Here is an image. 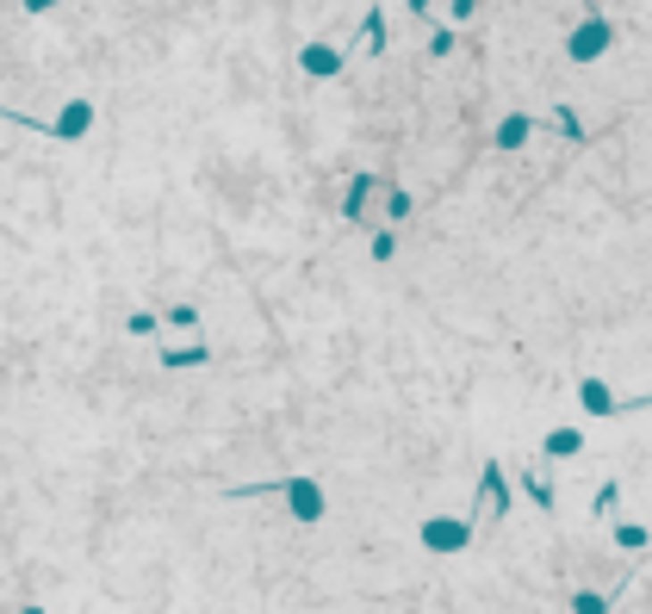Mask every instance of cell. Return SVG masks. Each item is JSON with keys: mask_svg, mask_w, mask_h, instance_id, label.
<instances>
[{"mask_svg": "<svg viewBox=\"0 0 652 614\" xmlns=\"http://www.w3.org/2000/svg\"><path fill=\"white\" fill-rule=\"evenodd\" d=\"M44 130H50V137H63V143L88 137V130H94V100H69V112H56Z\"/></svg>", "mask_w": 652, "mask_h": 614, "instance_id": "obj_4", "label": "cell"}, {"mask_svg": "<svg viewBox=\"0 0 652 614\" xmlns=\"http://www.w3.org/2000/svg\"><path fill=\"white\" fill-rule=\"evenodd\" d=\"M479 491H485V509H491V515H504V509H510V485H504V466H497V460L485 466Z\"/></svg>", "mask_w": 652, "mask_h": 614, "instance_id": "obj_7", "label": "cell"}, {"mask_svg": "<svg viewBox=\"0 0 652 614\" xmlns=\"http://www.w3.org/2000/svg\"><path fill=\"white\" fill-rule=\"evenodd\" d=\"M298 69L317 75V81H323V75H342V50H336V44H305V50H298Z\"/></svg>", "mask_w": 652, "mask_h": 614, "instance_id": "obj_6", "label": "cell"}, {"mask_svg": "<svg viewBox=\"0 0 652 614\" xmlns=\"http://www.w3.org/2000/svg\"><path fill=\"white\" fill-rule=\"evenodd\" d=\"M386 212H391V218H410V193H397V187H391V193H386Z\"/></svg>", "mask_w": 652, "mask_h": 614, "instance_id": "obj_20", "label": "cell"}, {"mask_svg": "<svg viewBox=\"0 0 652 614\" xmlns=\"http://www.w3.org/2000/svg\"><path fill=\"white\" fill-rule=\"evenodd\" d=\"M447 50H454V25H441V31L429 37V56H447Z\"/></svg>", "mask_w": 652, "mask_h": 614, "instance_id": "obj_17", "label": "cell"}, {"mask_svg": "<svg viewBox=\"0 0 652 614\" xmlns=\"http://www.w3.org/2000/svg\"><path fill=\"white\" fill-rule=\"evenodd\" d=\"M528 130H534V124L522 119V112H516V119H504V124H497V149H522V143H528Z\"/></svg>", "mask_w": 652, "mask_h": 614, "instance_id": "obj_12", "label": "cell"}, {"mask_svg": "<svg viewBox=\"0 0 652 614\" xmlns=\"http://www.w3.org/2000/svg\"><path fill=\"white\" fill-rule=\"evenodd\" d=\"M373 193H380V180H373V174H355V180H348V199H342V212H348V218H361Z\"/></svg>", "mask_w": 652, "mask_h": 614, "instance_id": "obj_9", "label": "cell"}, {"mask_svg": "<svg viewBox=\"0 0 652 614\" xmlns=\"http://www.w3.org/2000/svg\"><path fill=\"white\" fill-rule=\"evenodd\" d=\"M212 361V348L205 342H187V348H162V367L168 372H180V367H205Z\"/></svg>", "mask_w": 652, "mask_h": 614, "instance_id": "obj_8", "label": "cell"}, {"mask_svg": "<svg viewBox=\"0 0 652 614\" xmlns=\"http://www.w3.org/2000/svg\"><path fill=\"white\" fill-rule=\"evenodd\" d=\"M280 491L292 496V515H298V521H317V515H323V491H317V478H286Z\"/></svg>", "mask_w": 652, "mask_h": 614, "instance_id": "obj_5", "label": "cell"}, {"mask_svg": "<svg viewBox=\"0 0 652 614\" xmlns=\"http://www.w3.org/2000/svg\"><path fill=\"white\" fill-rule=\"evenodd\" d=\"M578 403H584L590 416H628V410H652V397H615L603 378H584V385H578Z\"/></svg>", "mask_w": 652, "mask_h": 614, "instance_id": "obj_2", "label": "cell"}, {"mask_svg": "<svg viewBox=\"0 0 652 614\" xmlns=\"http://www.w3.org/2000/svg\"><path fill=\"white\" fill-rule=\"evenodd\" d=\"M572 602H578V614H603V609H609V602H603V596H597V590H578V596H572Z\"/></svg>", "mask_w": 652, "mask_h": 614, "instance_id": "obj_16", "label": "cell"}, {"mask_svg": "<svg viewBox=\"0 0 652 614\" xmlns=\"http://www.w3.org/2000/svg\"><path fill=\"white\" fill-rule=\"evenodd\" d=\"M168 329H199V311H193V304H174V311H168Z\"/></svg>", "mask_w": 652, "mask_h": 614, "instance_id": "obj_15", "label": "cell"}, {"mask_svg": "<svg viewBox=\"0 0 652 614\" xmlns=\"http://www.w3.org/2000/svg\"><path fill=\"white\" fill-rule=\"evenodd\" d=\"M615 540H622L628 552H640V546H647V527H615Z\"/></svg>", "mask_w": 652, "mask_h": 614, "instance_id": "obj_18", "label": "cell"}, {"mask_svg": "<svg viewBox=\"0 0 652 614\" xmlns=\"http://www.w3.org/2000/svg\"><path fill=\"white\" fill-rule=\"evenodd\" d=\"M522 485H528V496H534V502H540V509H553V485H547V478H540V472H528V478H522Z\"/></svg>", "mask_w": 652, "mask_h": 614, "instance_id": "obj_14", "label": "cell"}, {"mask_svg": "<svg viewBox=\"0 0 652 614\" xmlns=\"http://www.w3.org/2000/svg\"><path fill=\"white\" fill-rule=\"evenodd\" d=\"M361 44H367L373 56L386 50V12H380V6H367V19H361Z\"/></svg>", "mask_w": 652, "mask_h": 614, "instance_id": "obj_11", "label": "cell"}, {"mask_svg": "<svg viewBox=\"0 0 652 614\" xmlns=\"http://www.w3.org/2000/svg\"><path fill=\"white\" fill-rule=\"evenodd\" d=\"M50 6H63V0H25V12H50Z\"/></svg>", "mask_w": 652, "mask_h": 614, "instance_id": "obj_24", "label": "cell"}, {"mask_svg": "<svg viewBox=\"0 0 652 614\" xmlns=\"http://www.w3.org/2000/svg\"><path fill=\"white\" fill-rule=\"evenodd\" d=\"M422 546H429V552H466V546H472V515H466V521L429 515V521H422Z\"/></svg>", "mask_w": 652, "mask_h": 614, "instance_id": "obj_1", "label": "cell"}, {"mask_svg": "<svg viewBox=\"0 0 652 614\" xmlns=\"http://www.w3.org/2000/svg\"><path fill=\"white\" fill-rule=\"evenodd\" d=\"M615 496H622V491H615V478H609V485L597 491V502H590V509H597V515H609V509H615Z\"/></svg>", "mask_w": 652, "mask_h": 614, "instance_id": "obj_21", "label": "cell"}, {"mask_svg": "<svg viewBox=\"0 0 652 614\" xmlns=\"http://www.w3.org/2000/svg\"><path fill=\"white\" fill-rule=\"evenodd\" d=\"M125 329H130V336H155V317H149V311H137Z\"/></svg>", "mask_w": 652, "mask_h": 614, "instance_id": "obj_23", "label": "cell"}, {"mask_svg": "<svg viewBox=\"0 0 652 614\" xmlns=\"http://www.w3.org/2000/svg\"><path fill=\"white\" fill-rule=\"evenodd\" d=\"M472 6H479V0H447V19H454V25H466V19H472Z\"/></svg>", "mask_w": 652, "mask_h": 614, "instance_id": "obj_22", "label": "cell"}, {"mask_svg": "<svg viewBox=\"0 0 652 614\" xmlns=\"http://www.w3.org/2000/svg\"><path fill=\"white\" fill-rule=\"evenodd\" d=\"M391 254H397V236L380 230V236H373V261H391Z\"/></svg>", "mask_w": 652, "mask_h": 614, "instance_id": "obj_19", "label": "cell"}, {"mask_svg": "<svg viewBox=\"0 0 652 614\" xmlns=\"http://www.w3.org/2000/svg\"><path fill=\"white\" fill-rule=\"evenodd\" d=\"M429 6H435V0H410V12H416V19H422V12H429Z\"/></svg>", "mask_w": 652, "mask_h": 614, "instance_id": "obj_25", "label": "cell"}, {"mask_svg": "<svg viewBox=\"0 0 652 614\" xmlns=\"http://www.w3.org/2000/svg\"><path fill=\"white\" fill-rule=\"evenodd\" d=\"M553 124H559L572 143H584V124H578V112H572V106H559V112H553Z\"/></svg>", "mask_w": 652, "mask_h": 614, "instance_id": "obj_13", "label": "cell"}, {"mask_svg": "<svg viewBox=\"0 0 652 614\" xmlns=\"http://www.w3.org/2000/svg\"><path fill=\"white\" fill-rule=\"evenodd\" d=\"M609 44H615V25H609V19H584V25H578V31L565 37L572 62H597V56H603Z\"/></svg>", "mask_w": 652, "mask_h": 614, "instance_id": "obj_3", "label": "cell"}, {"mask_svg": "<svg viewBox=\"0 0 652 614\" xmlns=\"http://www.w3.org/2000/svg\"><path fill=\"white\" fill-rule=\"evenodd\" d=\"M540 447H547V460H572V453H584V435L578 428H553Z\"/></svg>", "mask_w": 652, "mask_h": 614, "instance_id": "obj_10", "label": "cell"}]
</instances>
